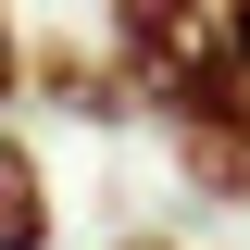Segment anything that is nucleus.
<instances>
[{
	"mask_svg": "<svg viewBox=\"0 0 250 250\" xmlns=\"http://www.w3.org/2000/svg\"><path fill=\"white\" fill-rule=\"evenodd\" d=\"M113 62H125V88L163 100V113H188V100H213L238 75L213 0H113Z\"/></svg>",
	"mask_w": 250,
	"mask_h": 250,
	"instance_id": "nucleus-1",
	"label": "nucleus"
},
{
	"mask_svg": "<svg viewBox=\"0 0 250 250\" xmlns=\"http://www.w3.org/2000/svg\"><path fill=\"white\" fill-rule=\"evenodd\" d=\"M0 250H50V175L13 125H0Z\"/></svg>",
	"mask_w": 250,
	"mask_h": 250,
	"instance_id": "nucleus-2",
	"label": "nucleus"
},
{
	"mask_svg": "<svg viewBox=\"0 0 250 250\" xmlns=\"http://www.w3.org/2000/svg\"><path fill=\"white\" fill-rule=\"evenodd\" d=\"M25 88V50H13V0H0V100Z\"/></svg>",
	"mask_w": 250,
	"mask_h": 250,
	"instance_id": "nucleus-3",
	"label": "nucleus"
},
{
	"mask_svg": "<svg viewBox=\"0 0 250 250\" xmlns=\"http://www.w3.org/2000/svg\"><path fill=\"white\" fill-rule=\"evenodd\" d=\"M225 50H238V88H250V0H225Z\"/></svg>",
	"mask_w": 250,
	"mask_h": 250,
	"instance_id": "nucleus-4",
	"label": "nucleus"
},
{
	"mask_svg": "<svg viewBox=\"0 0 250 250\" xmlns=\"http://www.w3.org/2000/svg\"><path fill=\"white\" fill-rule=\"evenodd\" d=\"M125 250H188V238H125Z\"/></svg>",
	"mask_w": 250,
	"mask_h": 250,
	"instance_id": "nucleus-5",
	"label": "nucleus"
}]
</instances>
